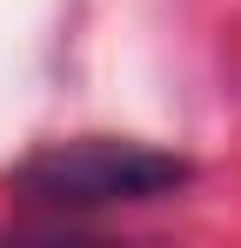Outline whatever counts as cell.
Segmentation results:
<instances>
[{
    "label": "cell",
    "instance_id": "obj_1",
    "mask_svg": "<svg viewBox=\"0 0 241 248\" xmlns=\"http://www.w3.org/2000/svg\"><path fill=\"white\" fill-rule=\"evenodd\" d=\"M195 181V161L174 148H148L127 134H74L47 141L7 174V188L34 208L54 215H94V208H134V202H167Z\"/></svg>",
    "mask_w": 241,
    "mask_h": 248
}]
</instances>
